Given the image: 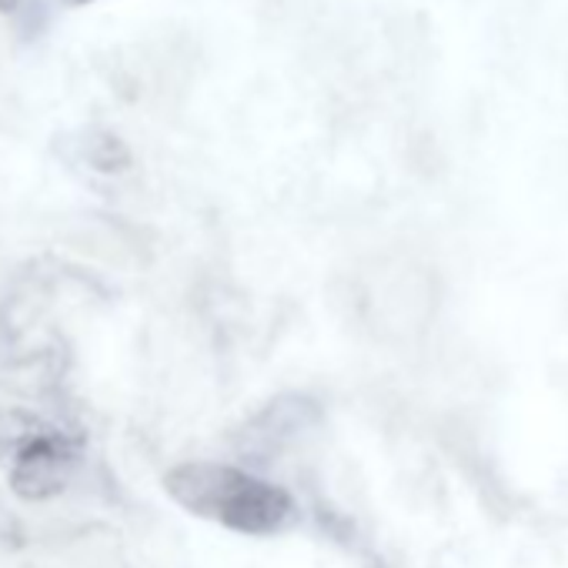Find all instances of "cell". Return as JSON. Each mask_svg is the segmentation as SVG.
<instances>
[{
  "label": "cell",
  "instance_id": "6da1fadb",
  "mask_svg": "<svg viewBox=\"0 0 568 568\" xmlns=\"http://www.w3.org/2000/svg\"><path fill=\"white\" fill-rule=\"evenodd\" d=\"M164 485L181 508L237 535H277L295 518L288 491L234 465L187 462L178 465Z\"/></svg>",
  "mask_w": 568,
  "mask_h": 568
},
{
  "label": "cell",
  "instance_id": "7a4b0ae2",
  "mask_svg": "<svg viewBox=\"0 0 568 568\" xmlns=\"http://www.w3.org/2000/svg\"><path fill=\"white\" fill-rule=\"evenodd\" d=\"M78 465L74 442L24 408H0V468L24 498L58 495Z\"/></svg>",
  "mask_w": 568,
  "mask_h": 568
},
{
  "label": "cell",
  "instance_id": "3957f363",
  "mask_svg": "<svg viewBox=\"0 0 568 568\" xmlns=\"http://www.w3.org/2000/svg\"><path fill=\"white\" fill-rule=\"evenodd\" d=\"M18 4H21V0H0V11L11 14V11H18Z\"/></svg>",
  "mask_w": 568,
  "mask_h": 568
},
{
  "label": "cell",
  "instance_id": "277c9868",
  "mask_svg": "<svg viewBox=\"0 0 568 568\" xmlns=\"http://www.w3.org/2000/svg\"><path fill=\"white\" fill-rule=\"evenodd\" d=\"M68 4H94V0H68Z\"/></svg>",
  "mask_w": 568,
  "mask_h": 568
}]
</instances>
